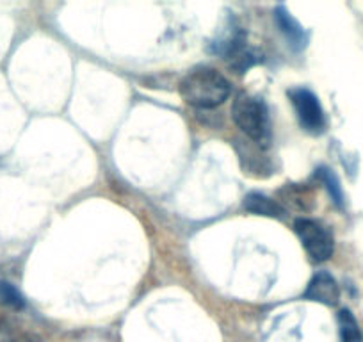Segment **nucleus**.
Listing matches in <instances>:
<instances>
[{
  "instance_id": "obj_9",
  "label": "nucleus",
  "mask_w": 363,
  "mask_h": 342,
  "mask_svg": "<svg viewBox=\"0 0 363 342\" xmlns=\"http://www.w3.org/2000/svg\"><path fill=\"white\" fill-rule=\"evenodd\" d=\"M317 175H319V179L323 180V184L326 186V189H328V193H330L333 204L340 209L344 207V191H342L338 177L335 175L330 167H319V170H317Z\"/></svg>"
},
{
  "instance_id": "obj_8",
  "label": "nucleus",
  "mask_w": 363,
  "mask_h": 342,
  "mask_svg": "<svg viewBox=\"0 0 363 342\" xmlns=\"http://www.w3.org/2000/svg\"><path fill=\"white\" fill-rule=\"evenodd\" d=\"M338 321V333H340V342H363L362 330L349 309H342L337 316Z\"/></svg>"
},
{
  "instance_id": "obj_2",
  "label": "nucleus",
  "mask_w": 363,
  "mask_h": 342,
  "mask_svg": "<svg viewBox=\"0 0 363 342\" xmlns=\"http://www.w3.org/2000/svg\"><path fill=\"white\" fill-rule=\"evenodd\" d=\"M232 118L237 127L240 128V132L246 134L251 141L260 146H267L271 143L269 113L262 100L242 93L233 100Z\"/></svg>"
},
{
  "instance_id": "obj_3",
  "label": "nucleus",
  "mask_w": 363,
  "mask_h": 342,
  "mask_svg": "<svg viewBox=\"0 0 363 342\" xmlns=\"http://www.w3.org/2000/svg\"><path fill=\"white\" fill-rule=\"evenodd\" d=\"M294 232L298 233L303 248L313 263H324L333 255V233L323 223L315 221V219L298 218L294 223Z\"/></svg>"
},
{
  "instance_id": "obj_4",
  "label": "nucleus",
  "mask_w": 363,
  "mask_h": 342,
  "mask_svg": "<svg viewBox=\"0 0 363 342\" xmlns=\"http://www.w3.org/2000/svg\"><path fill=\"white\" fill-rule=\"evenodd\" d=\"M291 102L294 106L296 116H298L299 125L305 128L308 134L319 136L326 131V116L320 106L319 99L313 95L310 89L296 88L291 89Z\"/></svg>"
},
{
  "instance_id": "obj_7",
  "label": "nucleus",
  "mask_w": 363,
  "mask_h": 342,
  "mask_svg": "<svg viewBox=\"0 0 363 342\" xmlns=\"http://www.w3.org/2000/svg\"><path fill=\"white\" fill-rule=\"evenodd\" d=\"M244 209H246L247 212H251V214L265 216V218H285V209L281 207L278 202H274L272 198L264 197V194L260 193L247 194V197L244 198Z\"/></svg>"
},
{
  "instance_id": "obj_10",
  "label": "nucleus",
  "mask_w": 363,
  "mask_h": 342,
  "mask_svg": "<svg viewBox=\"0 0 363 342\" xmlns=\"http://www.w3.org/2000/svg\"><path fill=\"white\" fill-rule=\"evenodd\" d=\"M260 61H262V54H260V52H257V50H255V48H253V50H251V48L242 47L239 52H235V54H233L232 57L228 59V65L232 66V68L235 70V72L244 73L247 68H251V66L258 65V62H260Z\"/></svg>"
},
{
  "instance_id": "obj_5",
  "label": "nucleus",
  "mask_w": 363,
  "mask_h": 342,
  "mask_svg": "<svg viewBox=\"0 0 363 342\" xmlns=\"http://www.w3.org/2000/svg\"><path fill=\"white\" fill-rule=\"evenodd\" d=\"M303 298L323 303L326 307H335L338 305V299H340V287H338V282L335 280L333 275L328 273V271H317L312 280L308 282V287H306Z\"/></svg>"
},
{
  "instance_id": "obj_1",
  "label": "nucleus",
  "mask_w": 363,
  "mask_h": 342,
  "mask_svg": "<svg viewBox=\"0 0 363 342\" xmlns=\"http://www.w3.org/2000/svg\"><path fill=\"white\" fill-rule=\"evenodd\" d=\"M228 80L212 68H196L180 84V93L187 104L198 109H214L230 96Z\"/></svg>"
},
{
  "instance_id": "obj_6",
  "label": "nucleus",
  "mask_w": 363,
  "mask_h": 342,
  "mask_svg": "<svg viewBox=\"0 0 363 342\" xmlns=\"http://www.w3.org/2000/svg\"><path fill=\"white\" fill-rule=\"evenodd\" d=\"M274 18H277V23L278 27H280L281 33H284V36L287 38L289 45H291L296 52L303 50V48L306 47V43H308V34H306V31L299 26V22H296L294 16H292L284 6H278V8L274 9Z\"/></svg>"
},
{
  "instance_id": "obj_11",
  "label": "nucleus",
  "mask_w": 363,
  "mask_h": 342,
  "mask_svg": "<svg viewBox=\"0 0 363 342\" xmlns=\"http://www.w3.org/2000/svg\"><path fill=\"white\" fill-rule=\"evenodd\" d=\"M0 302L13 307V309H23L26 307V299L20 294L18 289L15 285L8 284V282H0Z\"/></svg>"
}]
</instances>
